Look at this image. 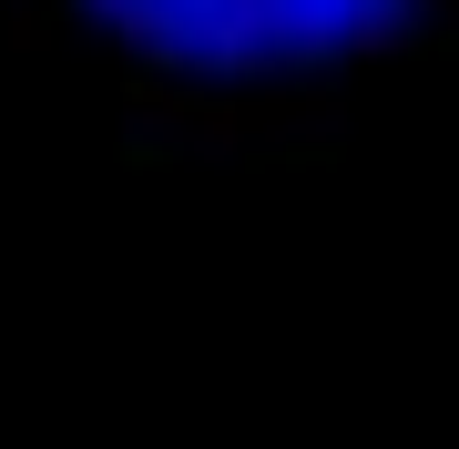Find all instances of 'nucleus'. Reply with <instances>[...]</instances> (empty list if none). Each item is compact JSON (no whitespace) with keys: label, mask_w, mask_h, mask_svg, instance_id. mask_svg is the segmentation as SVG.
<instances>
[{"label":"nucleus","mask_w":459,"mask_h":449,"mask_svg":"<svg viewBox=\"0 0 459 449\" xmlns=\"http://www.w3.org/2000/svg\"><path fill=\"white\" fill-rule=\"evenodd\" d=\"M123 41L195 72H265V62H327L409 21V0H92Z\"/></svg>","instance_id":"1"}]
</instances>
